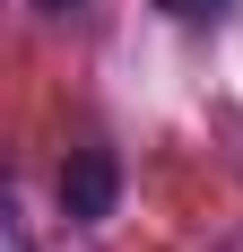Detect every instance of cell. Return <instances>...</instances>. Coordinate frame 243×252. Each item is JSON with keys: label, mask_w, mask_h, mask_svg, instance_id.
I'll return each instance as SVG.
<instances>
[{"label": "cell", "mask_w": 243, "mask_h": 252, "mask_svg": "<svg viewBox=\"0 0 243 252\" xmlns=\"http://www.w3.org/2000/svg\"><path fill=\"white\" fill-rule=\"evenodd\" d=\"M122 200V157L113 148H70V165H61V218L70 226H104Z\"/></svg>", "instance_id": "1"}, {"label": "cell", "mask_w": 243, "mask_h": 252, "mask_svg": "<svg viewBox=\"0 0 243 252\" xmlns=\"http://www.w3.org/2000/svg\"><path fill=\"white\" fill-rule=\"evenodd\" d=\"M165 18H182V26H209V18H226V0H156Z\"/></svg>", "instance_id": "2"}, {"label": "cell", "mask_w": 243, "mask_h": 252, "mask_svg": "<svg viewBox=\"0 0 243 252\" xmlns=\"http://www.w3.org/2000/svg\"><path fill=\"white\" fill-rule=\"evenodd\" d=\"M35 9H44V18H70V9H78V0H35Z\"/></svg>", "instance_id": "4"}, {"label": "cell", "mask_w": 243, "mask_h": 252, "mask_svg": "<svg viewBox=\"0 0 243 252\" xmlns=\"http://www.w3.org/2000/svg\"><path fill=\"white\" fill-rule=\"evenodd\" d=\"M0 252H35V235H26V218H18V200L0 209Z\"/></svg>", "instance_id": "3"}]
</instances>
